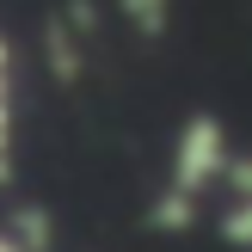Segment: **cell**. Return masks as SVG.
<instances>
[{"mask_svg": "<svg viewBox=\"0 0 252 252\" xmlns=\"http://www.w3.org/2000/svg\"><path fill=\"white\" fill-rule=\"evenodd\" d=\"M228 166H234V142H228V129H221V117H209V111H191V117L179 123V135H172L166 197H179V203L203 209V197L216 191L221 179H228Z\"/></svg>", "mask_w": 252, "mask_h": 252, "instance_id": "1", "label": "cell"}, {"mask_svg": "<svg viewBox=\"0 0 252 252\" xmlns=\"http://www.w3.org/2000/svg\"><path fill=\"white\" fill-rule=\"evenodd\" d=\"M12 172V43L0 31V179Z\"/></svg>", "mask_w": 252, "mask_h": 252, "instance_id": "2", "label": "cell"}, {"mask_svg": "<svg viewBox=\"0 0 252 252\" xmlns=\"http://www.w3.org/2000/svg\"><path fill=\"white\" fill-rule=\"evenodd\" d=\"M216 228H221V240H228L234 252H252V203H240V197H221Z\"/></svg>", "mask_w": 252, "mask_h": 252, "instance_id": "3", "label": "cell"}, {"mask_svg": "<svg viewBox=\"0 0 252 252\" xmlns=\"http://www.w3.org/2000/svg\"><path fill=\"white\" fill-rule=\"evenodd\" d=\"M117 6H123V19H135V31H148V37H160L166 19H172V0H117Z\"/></svg>", "mask_w": 252, "mask_h": 252, "instance_id": "4", "label": "cell"}, {"mask_svg": "<svg viewBox=\"0 0 252 252\" xmlns=\"http://www.w3.org/2000/svg\"><path fill=\"white\" fill-rule=\"evenodd\" d=\"M221 197H240V203H252V154H234L228 179H221Z\"/></svg>", "mask_w": 252, "mask_h": 252, "instance_id": "5", "label": "cell"}, {"mask_svg": "<svg viewBox=\"0 0 252 252\" xmlns=\"http://www.w3.org/2000/svg\"><path fill=\"white\" fill-rule=\"evenodd\" d=\"M0 252H37V246L25 240V234L12 228V221H0Z\"/></svg>", "mask_w": 252, "mask_h": 252, "instance_id": "6", "label": "cell"}]
</instances>
